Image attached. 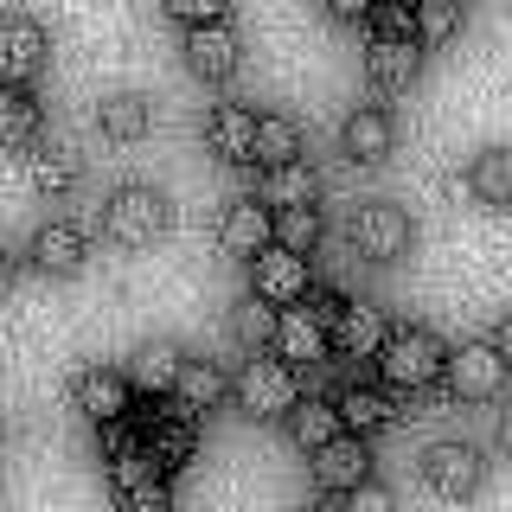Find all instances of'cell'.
I'll return each mask as SVG.
<instances>
[{"mask_svg":"<svg viewBox=\"0 0 512 512\" xmlns=\"http://www.w3.org/2000/svg\"><path fill=\"white\" fill-rule=\"evenodd\" d=\"M276 320H282V308H269L263 295H244L231 308V340L244 352H263V346H276Z\"/></svg>","mask_w":512,"mask_h":512,"instance_id":"obj_30","label":"cell"},{"mask_svg":"<svg viewBox=\"0 0 512 512\" xmlns=\"http://www.w3.org/2000/svg\"><path fill=\"white\" fill-rule=\"evenodd\" d=\"M468 192L480 205H512V148H480L474 167H468Z\"/></svg>","mask_w":512,"mask_h":512,"instance_id":"obj_28","label":"cell"},{"mask_svg":"<svg viewBox=\"0 0 512 512\" xmlns=\"http://www.w3.org/2000/svg\"><path fill=\"white\" fill-rule=\"evenodd\" d=\"M320 13H327L333 26H372L378 0H320Z\"/></svg>","mask_w":512,"mask_h":512,"instance_id":"obj_37","label":"cell"},{"mask_svg":"<svg viewBox=\"0 0 512 512\" xmlns=\"http://www.w3.org/2000/svg\"><path fill=\"white\" fill-rule=\"evenodd\" d=\"M384 340H391V320H384L378 301H346L340 320H333V359H378Z\"/></svg>","mask_w":512,"mask_h":512,"instance_id":"obj_17","label":"cell"},{"mask_svg":"<svg viewBox=\"0 0 512 512\" xmlns=\"http://www.w3.org/2000/svg\"><path fill=\"white\" fill-rule=\"evenodd\" d=\"M180 365H186V346H180V340H148V346H135V365H128V378H135L141 397H173V384H180Z\"/></svg>","mask_w":512,"mask_h":512,"instance_id":"obj_24","label":"cell"},{"mask_svg":"<svg viewBox=\"0 0 512 512\" xmlns=\"http://www.w3.org/2000/svg\"><path fill=\"white\" fill-rule=\"evenodd\" d=\"M372 39H416V7L378 0V13H372Z\"/></svg>","mask_w":512,"mask_h":512,"instance_id":"obj_35","label":"cell"},{"mask_svg":"<svg viewBox=\"0 0 512 512\" xmlns=\"http://www.w3.org/2000/svg\"><path fill=\"white\" fill-rule=\"evenodd\" d=\"M506 372H512V365L500 359V346H493V340H461V346H448L442 384L461 397V404H493V397L506 391Z\"/></svg>","mask_w":512,"mask_h":512,"instance_id":"obj_6","label":"cell"},{"mask_svg":"<svg viewBox=\"0 0 512 512\" xmlns=\"http://www.w3.org/2000/svg\"><path fill=\"white\" fill-rule=\"evenodd\" d=\"M218 244L250 263L256 250L276 244V205H263L256 192H250V199H231V205L218 212Z\"/></svg>","mask_w":512,"mask_h":512,"instance_id":"obj_14","label":"cell"},{"mask_svg":"<svg viewBox=\"0 0 512 512\" xmlns=\"http://www.w3.org/2000/svg\"><path fill=\"white\" fill-rule=\"evenodd\" d=\"M340 429H346V423H340V404H333V397H308V391H301V404L282 416V436L295 442L301 455H314V448H327L333 436H340Z\"/></svg>","mask_w":512,"mask_h":512,"instance_id":"obj_23","label":"cell"},{"mask_svg":"<svg viewBox=\"0 0 512 512\" xmlns=\"http://www.w3.org/2000/svg\"><path fill=\"white\" fill-rule=\"evenodd\" d=\"M167 7V20L180 26V32H192V26H224L231 20V0H160Z\"/></svg>","mask_w":512,"mask_h":512,"instance_id":"obj_34","label":"cell"},{"mask_svg":"<svg viewBox=\"0 0 512 512\" xmlns=\"http://www.w3.org/2000/svg\"><path fill=\"white\" fill-rule=\"evenodd\" d=\"M32 269H39V276H77V269H84L90 263V237L84 231H77V224L71 218H45L39 224V231H32Z\"/></svg>","mask_w":512,"mask_h":512,"instance_id":"obj_16","label":"cell"},{"mask_svg":"<svg viewBox=\"0 0 512 512\" xmlns=\"http://www.w3.org/2000/svg\"><path fill=\"white\" fill-rule=\"evenodd\" d=\"M314 480H320V493H352V487H365L372 480V448H365V436H352V429H340L327 448H314Z\"/></svg>","mask_w":512,"mask_h":512,"instance_id":"obj_15","label":"cell"},{"mask_svg":"<svg viewBox=\"0 0 512 512\" xmlns=\"http://www.w3.org/2000/svg\"><path fill=\"white\" fill-rule=\"evenodd\" d=\"M423 487L436 493V500H474L480 487H487V448L448 436L423 455Z\"/></svg>","mask_w":512,"mask_h":512,"instance_id":"obj_7","label":"cell"},{"mask_svg":"<svg viewBox=\"0 0 512 512\" xmlns=\"http://www.w3.org/2000/svg\"><path fill=\"white\" fill-rule=\"evenodd\" d=\"M455 32H461V0H423V7H416V45H423V52L448 45Z\"/></svg>","mask_w":512,"mask_h":512,"instance_id":"obj_31","label":"cell"},{"mask_svg":"<svg viewBox=\"0 0 512 512\" xmlns=\"http://www.w3.org/2000/svg\"><path fill=\"white\" fill-rule=\"evenodd\" d=\"M180 52H186V71L199 77V84H231V77L244 71V39H237L231 26H192Z\"/></svg>","mask_w":512,"mask_h":512,"instance_id":"obj_13","label":"cell"},{"mask_svg":"<svg viewBox=\"0 0 512 512\" xmlns=\"http://www.w3.org/2000/svg\"><path fill=\"white\" fill-rule=\"evenodd\" d=\"M333 404H340V423L352 429V436H384V429H397V391L391 384H372V378H346L340 384V397H333Z\"/></svg>","mask_w":512,"mask_h":512,"instance_id":"obj_12","label":"cell"},{"mask_svg":"<svg viewBox=\"0 0 512 512\" xmlns=\"http://www.w3.org/2000/svg\"><path fill=\"white\" fill-rule=\"evenodd\" d=\"M493 346H500V359H506V365H512V314H506V320H500V327H493Z\"/></svg>","mask_w":512,"mask_h":512,"instance_id":"obj_38","label":"cell"},{"mask_svg":"<svg viewBox=\"0 0 512 512\" xmlns=\"http://www.w3.org/2000/svg\"><path fill=\"white\" fill-rule=\"evenodd\" d=\"M423 71V45L416 39H372L365 45V84L378 96H404Z\"/></svg>","mask_w":512,"mask_h":512,"instance_id":"obj_19","label":"cell"},{"mask_svg":"<svg viewBox=\"0 0 512 512\" xmlns=\"http://www.w3.org/2000/svg\"><path fill=\"white\" fill-rule=\"evenodd\" d=\"M352 250H359L365 263H404L416 250V218L404 205H391V199L352 205Z\"/></svg>","mask_w":512,"mask_h":512,"instance_id":"obj_5","label":"cell"},{"mask_svg":"<svg viewBox=\"0 0 512 512\" xmlns=\"http://www.w3.org/2000/svg\"><path fill=\"white\" fill-rule=\"evenodd\" d=\"M52 58V39L32 13H0V84H32Z\"/></svg>","mask_w":512,"mask_h":512,"instance_id":"obj_10","label":"cell"},{"mask_svg":"<svg viewBox=\"0 0 512 512\" xmlns=\"http://www.w3.org/2000/svg\"><path fill=\"white\" fill-rule=\"evenodd\" d=\"M269 352H282L295 372H314V365L333 359V327L308 308V301H295V308H282V320H276V346H269Z\"/></svg>","mask_w":512,"mask_h":512,"instance_id":"obj_11","label":"cell"},{"mask_svg":"<svg viewBox=\"0 0 512 512\" xmlns=\"http://www.w3.org/2000/svg\"><path fill=\"white\" fill-rule=\"evenodd\" d=\"M26 180L39 199H71L77 180H84V160H77V148H64V141H39L26 154Z\"/></svg>","mask_w":512,"mask_h":512,"instance_id":"obj_21","label":"cell"},{"mask_svg":"<svg viewBox=\"0 0 512 512\" xmlns=\"http://www.w3.org/2000/svg\"><path fill=\"white\" fill-rule=\"evenodd\" d=\"M256 199L288 212V205H314L320 199V173L308 160H282V167H263V186H256Z\"/></svg>","mask_w":512,"mask_h":512,"instance_id":"obj_26","label":"cell"},{"mask_svg":"<svg viewBox=\"0 0 512 512\" xmlns=\"http://www.w3.org/2000/svg\"><path fill=\"white\" fill-rule=\"evenodd\" d=\"M340 512H397V493L384 480H365V487L340 493Z\"/></svg>","mask_w":512,"mask_h":512,"instance_id":"obj_36","label":"cell"},{"mask_svg":"<svg viewBox=\"0 0 512 512\" xmlns=\"http://www.w3.org/2000/svg\"><path fill=\"white\" fill-rule=\"evenodd\" d=\"M45 141V116L32 103L26 84H0V148L7 154H32Z\"/></svg>","mask_w":512,"mask_h":512,"instance_id":"obj_22","label":"cell"},{"mask_svg":"<svg viewBox=\"0 0 512 512\" xmlns=\"http://www.w3.org/2000/svg\"><path fill=\"white\" fill-rule=\"evenodd\" d=\"M224 397H231V378H224L212 359H186L180 365V384H173V404H180V410L205 416V410H218Z\"/></svg>","mask_w":512,"mask_h":512,"instance_id":"obj_27","label":"cell"},{"mask_svg":"<svg viewBox=\"0 0 512 512\" xmlns=\"http://www.w3.org/2000/svg\"><path fill=\"white\" fill-rule=\"evenodd\" d=\"M391 148H397V122L384 116L378 103H359L340 122V154L352 167H378V160H391Z\"/></svg>","mask_w":512,"mask_h":512,"instance_id":"obj_18","label":"cell"},{"mask_svg":"<svg viewBox=\"0 0 512 512\" xmlns=\"http://www.w3.org/2000/svg\"><path fill=\"white\" fill-rule=\"evenodd\" d=\"M256 160H263V167L301 160V122L282 116V109H263V116H256Z\"/></svg>","mask_w":512,"mask_h":512,"instance_id":"obj_29","label":"cell"},{"mask_svg":"<svg viewBox=\"0 0 512 512\" xmlns=\"http://www.w3.org/2000/svg\"><path fill=\"white\" fill-rule=\"evenodd\" d=\"M276 244L295 250V256H314V244H320V205H288V212H276Z\"/></svg>","mask_w":512,"mask_h":512,"instance_id":"obj_32","label":"cell"},{"mask_svg":"<svg viewBox=\"0 0 512 512\" xmlns=\"http://www.w3.org/2000/svg\"><path fill=\"white\" fill-rule=\"evenodd\" d=\"M500 448H506V455H512V404L500 410Z\"/></svg>","mask_w":512,"mask_h":512,"instance_id":"obj_40","label":"cell"},{"mask_svg":"<svg viewBox=\"0 0 512 512\" xmlns=\"http://www.w3.org/2000/svg\"><path fill=\"white\" fill-rule=\"evenodd\" d=\"M167 224H173V205H167V192L148 186V180H128L116 186L103 199V237L116 250H148L167 237Z\"/></svg>","mask_w":512,"mask_h":512,"instance_id":"obj_2","label":"cell"},{"mask_svg":"<svg viewBox=\"0 0 512 512\" xmlns=\"http://www.w3.org/2000/svg\"><path fill=\"white\" fill-rule=\"evenodd\" d=\"M397 7H423V0H397Z\"/></svg>","mask_w":512,"mask_h":512,"instance_id":"obj_42","label":"cell"},{"mask_svg":"<svg viewBox=\"0 0 512 512\" xmlns=\"http://www.w3.org/2000/svg\"><path fill=\"white\" fill-rule=\"evenodd\" d=\"M135 429H141V448L154 455V468L167 480L199 455V416L180 410L173 397H135Z\"/></svg>","mask_w":512,"mask_h":512,"instance_id":"obj_4","label":"cell"},{"mask_svg":"<svg viewBox=\"0 0 512 512\" xmlns=\"http://www.w3.org/2000/svg\"><path fill=\"white\" fill-rule=\"evenodd\" d=\"M205 148H212L224 167H250L256 160V109L218 103L212 116H205Z\"/></svg>","mask_w":512,"mask_h":512,"instance_id":"obj_20","label":"cell"},{"mask_svg":"<svg viewBox=\"0 0 512 512\" xmlns=\"http://www.w3.org/2000/svg\"><path fill=\"white\" fill-rule=\"evenodd\" d=\"M308 256H295V250H282V244H269V250H256L250 256V295H263L269 308H295V301H308Z\"/></svg>","mask_w":512,"mask_h":512,"instance_id":"obj_9","label":"cell"},{"mask_svg":"<svg viewBox=\"0 0 512 512\" xmlns=\"http://www.w3.org/2000/svg\"><path fill=\"white\" fill-rule=\"evenodd\" d=\"M96 128H103L109 141H141L154 128V103L141 90H109L103 103H96Z\"/></svg>","mask_w":512,"mask_h":512,"instance_id":"obj_25","label":"cell"},{"mask_svg":"<svg viewBox=\"0 0 512 512\" xmlns=\"http://www.w3.org/2000/svg\"><path fill=\"white\" fill-rule=\"evenodd\" d=\"M116 512H173L167 474H148V480H135V487H122L116 493Z\"/></svg>","mask_w":512,"mask_h":512,"instance_id":"obj_33","label":"cell"},{"mask_svg":"<svg viewBox=\"0 0 512 512\" xmlns=\"http://www.w3.org/2000/svg\"><path fill=\"white\" fill-rule=\"evenodd\" d=\"M13 288V250H0V295Z\"/></svg>","mask_w":512,"mask_h":512,"instance_id":"obj_39","label":"cell"},{"mask_svg":"<svg viewBox=\"0 0 512 512\" xmlns=\"http://www.w3.org/2000/svg\"><path fill=\"white\" fill-rule=\"evenodd\" d=\"M448 372V346H442V333L436 327H391V340H384L378 352V378L391 384L397 397H416V391H429V384H442Z\"/></svg>","mask_w":512,"mask_h":512,"instance_id":"obj_3","label":"cell"},{"mask_svg":"<svg viewBox=\"0 0 512 512\" xmlns=\"http://www.w3.org/2000/svg\"><path fill=\"white\" fill-rule=\"evenodd\" d=\"M135 378L128 372H116V365H84V372L71 378V404L90 416L96 429L103 423H128V416H135Z\"/></svg>","mask_w":512,"mask_h":512,"instance_id":"obj_8","label":"cell"},{"mask_svg":"<svg viewBox=\"0 0 512 512\" xmlns=\"http://www.w3.org/2000/svg\"><path fill=\"white\" fill-rule=\"evenodd\" d=\"M301 512H333V506H301Z\"/></svg>","mask_w":512,"mask_h":512,"instance_id":"obj_41","label":"cell"},{"mask_svg":"<svg viewBox=\"0 0 512 512\" xmlns=\"http://www.w3.org/2000/svg\"><path fill=\"white\" fill-rule=\"evenodd\" d=\"M231 404L244 416H256V423H282V416L301 404V372L282 352H250L231 372Z\"/></svg>","mask_w":512,"mask_h":512,"instance_id":"obj_1","label":"cell"}]
</instances>
